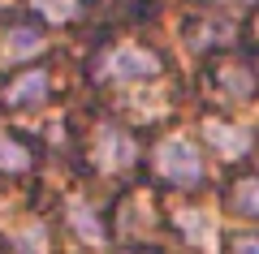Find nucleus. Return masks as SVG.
Wrapping results in <instances>:
<instances>
[{
	"instance_id": "nucleus-1",
	"label": "nucleus",
	"mask_w": 259,
	"mask_h": 254,
	"mask_svg": "<svg viewBox=\"0 0 259 254\" xmlns=\"http://www.w3.org/2000/svg\"><path fill=\"white\" fill-rule=\"evenodd\" d=\"M156 168L160 177H168L177 185H194L203 177V160H199V146L190 138H164L156 146Z\"/></svg>"
},
{
	"instance_id": "nucleus-2",
	"label": "nucleus",
	"mask_w": 259,
	"mask_h": 254,
	"mask_svg": "<svg viewBox=\"0 0 259 254\" xmlns=\"http://www.w3.org/2000/svg\"><path fill=\"white\" fill-rule=\"evenodd\" d=\"M104 73H108V78H121V82H130V78H156L160 61L151 52H143V47H134V43H121L117 52L108 56Z\"/></svg>"
},
{
	"instance_id": "nucleus-3",
	"label": "nucleus",
	"mask_w": 259,
	"mask_h": 254,
	"mask_svg": "<svg viewBox=\"0 0 259 254\" xmlns=\"http://www.w3.org/2000/svg\"><path fill=\"white\" fill-rule=\"evenodd\" d=\"M95 160H100L104 173H117V168H125V164L134 160V138L121 134L117 125H104V129H100V142H95Z\"/></svg>"
},
{
	"instance_id": "nucleus-4",
	"label": "nucleus",
	"mask_w": 259,
	"mask_h": 254,
	"mask_svg": "<svg viewBox=\"0 0 259 254\" xmlns=\"http://www.w3.org/2000/svg\"><path fill=\"white\" fill-rule=\"evenodd\" d=\"M177 224H182V233H186V241H190V245H199L203 254L216 250V220H212V211L182 207V211H177Z\"/></svg>"
},
{
	"instance_id": "nucleus-5",
	"label": "nucleus",
	"mask_w": 259,
	"mask_h": 254,
	"mask_svg": "<svg viewBox=\"0 0 259 254\" xmlns=\"http://www.w3.org/2000/svg\"><path fill=\"white\" fill-rule=\"evenodd\" d=\"M203 138H207L221 155H229V160H233V155H246V146H250V134H246L242 125H229V121H207V125H203Z\"/></svg>"
},
{
	"instance_id": "nucleus-6",
	"label": "nucleus",
	"mask_w": 259,
	"mask_h": 254,
	"mask_svg": "<svg viewBox=\"0 0 259 254\" xmlns=\"http://www.w3.org/2000/svg\"><path fill=\"white\" fill-rule=\"evenodd\" d=\"M44 95H48V73L30 69V73H22L9 91H5V99H9L13 108H35V104H44Z\"/></svg>"
},
{
	"instance_id": "nucleus-7",
	"label": "nucleus",
	"mask_w": 259,
	"mask_h": 254,
	"mask_svg": "<svg viewBox=\"0 0 259 254\" xmlns=\"http://www.w3.org/2000/svg\"><path fill=\"white\" fill-rule=\"evenodd\" d=\"M39 47H44V35H35V30H26V26H13L0 39V61H22V56L39 52Z\"/></svg>"
},
{
	"instance_id": "nucleus-8",
	"label": "nucleus",
	"mask_w": 259,
	"mask_h": 254,
	"mask_svg": "<svg viewBox=\"0 0 259 254\" xmlns=\"http://www.w3.org/2000/svg\"><path fill=\"white\" fill-rule=\"evenodd\" d=\"M69 224H74V233L82 237V241H91V245H100V241H104L100 220L91 216V207H87L82 198H69Z\"/></svg>"
},
{
	"instance_id": "nucleus-9",
	"label": "nucleus",
	"mask_w": 259,
	"mask_h": 254,
	"mask_svg": "<svg viewBox=\"0 0 259 254\" xmlns=\"http://www.w3.org/2000/svg\"><path fill=\"white\" fill-rule=\"evenodd\" d=\"M18 250H22V254H48V233H44V224H39V220L22 224V233H18Z\"/></svg>"
},
{
	"instance_id": "nucleus-10",
	"label": "nucleus",
	"mask_w": 259,
	"mask_h": 254,
	"mask_svg": "<svg viewBox=\"0 0 259 254\" xmlns=\"http://www.w3.org/2000/svg\"><path fill=\"white\" fill-rule=\"evenodd\" d=\"M35 13H44L48 22H69L78 13V0H30Z\"/></svg>"
},
{
	"instance_id": "nucleus-11",
	"label": "nucleus",
	"mask_w": 259,
	"mask_h": 254,
	"mask_svg": "<svg viewBox=\"0 0 259 254\" xmlns=\"http://www.w3.org/2000/svg\"><path fill=\"white\" fill-rule=\"evenodd\" d=\"M26 151H22L18 142H13L9 134H0V168H9V173H22V168H26Z\"/></svg>"
},
{
	"instance_id": "nucleus-12",
	"label": "nucleus",
	"mask_w": 259,
	"mask_h": 254,
	"mask_svg": "<svg viewBox=\"0 0 259 254\" xmlns=\"http://www.w3.org/2000/svg\"><path fill=\"white\" fill-rule=\"evenodd\" d=\"M233 207L246 211V216H259V181H242L233 190Z\"/></svg>"
},
{
	"instance_id": "nucleus-13",
	"label": "nucleus",
	"mask_w": 259,
	"mask_h": 254,
	"mask_svg": "<svg viewBox=\"0 0 259 254\" xmlns=\"http://www.w3.org/2000/svg\"><path fill=\"white\" fill-rule=\"evenodd\" d=\"M229 254H259V237H238Z\"/></svg>"
},
{
	"instance_id": "nucleus-14",
	"label": "nucleus",
	"mask_w": 259,
	"mask_h": 254,
	"mask_svg": "<svg viewBox=\"0 0 259 254\" xmlns=\"http://www.w3.org/2000/svg\"><path fill=\"white\" fill-rule=\"evenodd\" d=\"M225 5H250V0H225Z\"/></svg>"
}]
</instances>
